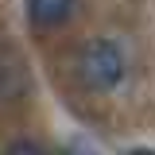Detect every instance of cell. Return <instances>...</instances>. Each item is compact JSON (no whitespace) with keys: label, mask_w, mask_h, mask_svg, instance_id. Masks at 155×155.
I'll list each match as a JSON object with an SVG mask.
<instances>
[{"label":"cell","mask_w":155,"mask_h":155,"mask_svg":"<svg viewBox=\"0 0 155 155\" xmlns=\"http://www.w3.org/2000/svg\"><path fill=\"white\" fill-rule=\"evenodd\" d=\"M74 16V0H27V19L35 27H62Z\"/></svg>","instance_id":"obj_3"},{"label":"cell","mask_w":155,"mask_h":155,"mask_svg":"<svg viewBox=\"0 0 155 155\" xmlns=\"http://www.w3.org/2000/svg\"><path fill=\"white\" fill-rule=\"evenodd\" d=\"M66 155H101V151H97L89 140H70L66 143Z\"/></svg>","instance_id":"obj_5"},{"label":"cell","mask_w":155,"mask_h":155,"mask_svg":"<svg viewBox=\"0 0 155 155\" xmlns=\"http://www.w3.org/2000/svg\"><path fill=\"white\" fill-rule=\"evenodd\" d=\"M23 93H27V70L16 51H4L0 54V101H19Z\"/></svg>","instance_id":"obj_2"},{"label":"cell","mask_w":155,"mask_h":155,"mask_svg":"<svg viewBox=\"0 0 155 155\" xmlns=\"http://www.w3.org/2000/svg\"><path fill=\"white\" fill-rule=\"evenodd\" d=\"M124 51L116 47L113 39H89L81 51H78V78L85 89L93 93H105V89H116L124 81Z\"/></svg>","instance_id":"obj_1"},{"label":"cell","mask_w":155,"mask_h":155,"mask_svg":"<svg viewBox=\"0 0 155 155\" xmlns=\"http://www.w3.org/2000/svg\"><path fill=\"white\" fill-rule=\"evenodd\" d=\"M124 155H155L151 147H132V151H124Z\"/></svg>","instance_id":"obj_6"},{"label":"cell","mask_w":155,"mask_h":155,"mask_svg":"<svg viewBox=\"0 0 155 155\" xmlns=\"http://www.w3.org/2000/svg\"><path fill=\"white\" fill-rule=\"evenodd\" d=\"M4 155H47V147L35 143V140H12V143L4 147Z\"/></svg>","instance_id":"obj_4"}]
</instances>
